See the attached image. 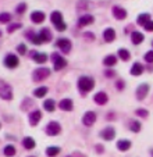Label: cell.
<instances>
[{"instance_id": "34", "label": "cell", "mask_w": 153, "mask_h": 157, "mask_svg": "<svg viewBox=\"0 0 153 157\" xmlns=\"http://www.w3.org/2000/svg\"><path fill=\"white\" fill-rule=\"evenodd\" d=\"M21 28V24H13V25H9V28H7V31H9L10 33L14 32L15 29H20Z\"/></svg>"}, {"instance_id": "40", "label": "cell", "mask_w": 153, "mask_h": 157, "mask_svg": "<svg viewBox=\"0 0 153 157\" xmlns=\"http://www.w3.org/2000/svg\"><path fill=\"white\" fill-rule=\"evenodd\" d=\"M17 50H18V53H20V54H25V52H27V48H25V44H18Z\"/></svg>"}, {"instance_id": "8", "label": "cell", "mask_w": 153, "mask_h": 157, "mask_svg": "<svg viewBox=\"0 0 153 157\" xmlns=\"http://www.w3.org/2000/svg\"><path fill=\"white\" fill-rule=\"evenodd\" d=\"M56 46H59L61 49V52H64V53H68L71 50V42L68 39H59L56 42Z\"/></svg>"}, {"instance_id": "6", "label": "cell", "mask_w": 153, "mask_h": 157, "mask_svg": "<svg viewBox=\"0 0 153 157\" xmlns=\"http://www.w3.org/2000/svg\"><path fill=\"white\" fill-rule=\"evenodd\" d=\"M147 92H149V86H147L146 83L139 85L138 89H136V98H138V100H143V99L146 98Z\"/></svg>"}, {"instance_id": "42", "label": "cell", "mask_w": 153, "mask_h": 157, "mask_svg": "<svg viewBox=\"0 0 153 157\" xmlns=\"http://www.w3.org/2000/svg\"><path fill=\"white\" fill-rule=\"evenodd\" d=\"M152 156H153V150H152Z\"/></svg>"}, {"instance_id": "14", "label": "cell", "mask_w": 153, "mask_h": 157, "mask_svg": "<svg viewBox=\"0 0 153 157\" xmlns=\"http://www.w3.org/2000/svg\"><path fill=\"white\" fill-rule=\"evenodd\" d=\"M31 20H32V22H35V24H41V22L45 21V14L42 11H33L32 14H31Z\"/></svg>"}, {"instance_id": "10", "label": "cell", "mask_w": 153, "mask_h": 157, "mask_svg": "<svg viewBox=\"0 0 153 157\" xmlns=\"http://www.w3.org/2000/svg\"><path fill=\"white\" fill-rule=\"evenodd\" d=\"M114 135H116V131L113 129L112 127L104 128V129L102 131V133H100V136L103 138V139H106V140H112L113 138H114Z\"/></svg>"}, {"instance_id": "25", "label": "cell", "mask_w": 153, "mask_h": 157, "mask_svg": "<svg viewBox=\"0 0 153 157\" xmlns=\"http://www.w3.org/2000/svg\"><path fill=\"white\" fill-rule=\"evenodd\" d=\"M3 153H4V156L6 157H13L15 154V147L13 145H7L6 147H4Z\"/></svg>"}, {"instance_id": "32", "label": "cell", "mask_w": 153, "mask_h": 157, "mask_svg": "<svg viewBox=\"0 0 153 157\" xmlns=\"http://www.w3.org/2000/svg\"><path fill=\"white\" fill-rule=\"evenodd\" d=\"M10 20H11V15L9 13H2L0 14V22L2 24H7V22H10Z\"/></svg>"}, {"instance_id": "30", "label": "cell", "mask_w": 153, "mask_h": 157, "mask_svg": "<svg viewBox=\"0 0 153 157\" xmlns=\"http://www.w3.org/2000/svg\"><path fill=\"white\" fill-rule=\"evenodd\" d=\"M147 21H150V15L147 14V13H145V14H141L138 17V24H141V25H145Z\"/></svg>"}, {"instance_id": "29", "label": "cell", "mask_w": 153, "mask_h": 157, "mask_svg": "<svg viewBox=\"0 0 153 157\" xmlns=\"http://www.w3.org/2000/svg\"><path fill=\"white\" fill-rule=\"evenodd\" d=\"M118 57H120L121 60H124V61H128V60H130V52L125 50V49H120V50H118Z\"/></svg>"}, {"instance_id": "22", "label": "cell", "mask_w": 153, "mask_h": 157, "mask_svg": "<svg viewBox=\"0 0 153 157\" xmlns=\"http://www.w3.org/2000/svg\"><path fill=\"white\" fill-rule=\"evenodd\" d=\"M142 72H143V67H142V64L135 63V64L132 65V68H131V74L132 75H141Z\"/></svg>"}, {"instance_id": "35", "label": "cell", "mask_w": 153, "mask_h": 157, "mask_svg": "<svg viewBox=\"0 0 153 157\" xmlns=\"http://www.w3.org/2000/svg\"><path fill=\"white\" fill-rule=\"evenodd\" d=\"M29 38H31V40L33 42V43H36V44H39V43H42V38H41V35H36V36H31L29 35Z\"/></svg>"}, {"instance_id": "7", "label": "cell", "mask_w": 153, "mask_h": 157, "mask_svg": "<svg viewBox=\"0 0 153 157\" xmlns=\"http://www.w3.org/2000/svg\"><path fill=\"white\" fill-rule=\"evenodd\" d=\"M95 121H96V114H95L93 111H88V113L84 116V118H82L84 125H86V127H91V125H93Z\"/></svg>"}, {"instance_id": "21", "label": "cell", "mask_w": 153, "mask_h": 157, "mask_svg": "<svg viewBox=\"0 0 153 157\" xmlns=\"http://www.w3.org/2000/svg\"><path fill=\"white\" fill-rule=\"evenodd\" d=\"M22 145H24V147H25V149H29V150H31V149L35 147V140H33L31 136H27V138H24Z\"/></svg>"}, {"instance_id": "43", "label": "cell", "mask_w": 153, "mask_h": 157, "mask_svg": "<svg viewBox=\"0 0 153 157\" xmlns=\"http://www.w3.org/2000/svg\"><path fill=\"white\" fill-rule=\"evenodd\" d=\"M0 35H2V32H0Z\"/></svg>"}, {"instance_id": "41", "label": "cell", "mask_w": 153, "mask_h": 157, "mask_svg": "<svg viewBox=\"0 0 153 157\" xmlns=\"http://www.w3.org/2000/svg\"><path fill=\"white\" fill-rule=\"evenodd\" d=\"M54 27H56L57 31H64L65 28H67V27H65V24H64V21H63V22H59V24H56Z\"/></svg>"}, {"instance_id": "31", "label": "cell", "mask_w": 153, "mask_h": 157, "mask_svg": "<svg viewBox=\"0 0 153 157\" xmlns=\"http://www.w3.org/2000/svg\"><path fill=\"white\" fill-rule=\"evenodd\" d=\"M43 107H45V110H47V111H54V107H56L54 106V100H50V99L46 100L43 103Z\"/></svg>"}, {"instance_id": "11", "label": "cell", "mask_w": 153, "mask_h": 157, "mask_svg": "<svg viewBox=\"0 0 153 157\" xmlns=\"http://www.w3.org/2000/svg\"><path fill=\"white\" fill-rule=\"evenodd\" d=\"M93 21H95V18L92 17V15L86 14V15H82V17H80V20H78V25H80V27H86V25L92 24Z\"/></svg>"}, {"instance_id": "19", "label": "cell", "mask_w": 153, "mask_h": 157, "mask_svg": "<svg viewBox=\"0 0 153 157\" xmlns=\"http://www.w3.org/2000/svg\"><path fill=\"white\" fill-rule=\"evenodd\" d=\"M50 20H52V22L54 25L59 24V22H63V14L60 11H53L52 15H50Z\"/></svg>"}, {"instance_id": "26", "label": "cell", "mask_w": 153, "mask_h": 157, "mask_svg": "<svg viewBox=\"0 0 153 157\" xmlns=\"http://www.w3.org/2000/svg\"><path fill=\"white\" fill-rule=\"evenodd\" d=\"M116 63H117V59H116L114 56H107L106 59L103 60V64L106 65V67H113Z\"/></svg>"}, {"instance_id": "23", "label": "cell", "mask_w": 153, "mask_h": 157, "mask_svg": "<svg viewBox=\"0 0 153 157\" xmlns=\"http://www.w3.org/2000/svg\"><path fill=\"white\" fill-rule=\"evenodd\" d=\"M131 39H132V43L139 44V43H142V42H143V35H142L141 32H132Z\"/></svg>"}, {"instance_id": "24", "label": "cell", "mask_w": 153, "mask_h": 157, "mask_svg": "<svg viewBox=\"0 0 153 157\" xmlns=\"http://www.w3.org/2000/svg\"><path fill=\"white\" fill-rule=\"evenodd\" d=\"M46 93H47V88H46V86H41V88H38V89H35V90H33V96H35V98H43Z\"/></svg>"}, {"instance_id": "37", "label": "cell", "mask_w": 153, "mask_h": 157, "mask_svg": "<svg viewBox=\"0 0 153 157\" xmlns=\"http://www.w3.org/2000/svg\"><path fill=\"white\" fill-rule=\"evenodd\" d=\"M139 129H141V124H139V122H132V124H131V131L138 132Z\"/></svg>"}, {"instance_id": "17", "label": "cell", "mask_w": 153, "mask_h": 157, "mask_svg": "<svg viewBox=\"0 0 153 157\" xmlns=\"http://www.w3.org/2000/svg\"><path fill=\"white\" fill-rule=\"evenodd\" d=\"M117 147H118V150L125 151V150H128V149L131 147V142L128 139H121V140H118L117 142Z\"/></svg>"}, {"instance_id": "39", "label": "cell", "mask_w": 153, "mask_h": 157, "mask_svg": "<svg viewBox=\"0 0 153 157\" xmlns=\"http://www.w3.org/2000/svg\"><path fill=\"white\" fill-rule=\"evenodd\" d=\"M143 27H145V29H146V31H150V32H152V31H153V21H147Z\"/></svg>"}, {"instance_id": "18", "label": "cell", "mask_w": 153, "mask_h": 157, "mask_svg": "<svg viewBox=\"0 0 153 157\" xmlns=\"http://www.w3.org/2000/svg\"><path fill=\"white\" fill-rule=\"evenodd\" d=\"M114 38H116V32H114V29H112V28H107V29L103 32V39L106 42H113Z\"/></svg>"}, {"instance_id": "36", "label": "cell", "mask_w": 153, "mask_h": 157, "mask_svg": "<svg viewBox=\"0 0 153 157\" xmlns=\"http://www.w3.org/2000/svg\"><path fill=\"white\" fill-rule=\"evenodd\" d=\"M25 10H27V4H25V3H21L20 6L17 7V13H18V14H22Z\"/></svg>"}, {"instance_id": "12", "label": "cell", "mask_w": 153, "mask_h": 157, "mask_svg": "<svg viewBox=\"0 0 153 157\" xmlns=\"http://www.w3.org/2000/svg\"><path fill=\"white\" fill-rule=\"evenodd\" d=\"M113 15H114L117 20H124V18L127 17V11L124 9H121V7L114 6L113 7Z\"/></svg>"}, {"instance_id": "27", "label": "cell", "mask_w": 153, "mask_h": 157, "mask_svg": "<svg viewBox=\"0 0 153 157\" xmlns=\"http://www.w3.org/2000/svg\"><path fill=\"white\" fill-rule=\"evenodd\" d=\"M60 151V147H57V146H50V147L46 149V153L49 157H54L56 154H59Z\"/></svg>"}, {"instance_id": "15", "label": "cell", "mask_w": 153, "mask_h": 157, "mask_svg": "<svg viewBox=\"0 0 153 157\" xmlns=\"http://www.w3.org/2000/svg\"><path fill=\"white\" fill-rule=\"evenodd\" d=\"M41 118H42V113L39 111V110H35V111H32V113H31V116H29L31 125H36L39 121H41Z\"/></svg>"}, {"instance_id": "9", "label": "cell", "mask_w": 153, "mask_h": 157, "mask_svg": "<svg viewBox=\"0 0 153 157\" xmlns=\"http://www.w3.org/2000/svg\"><path fill=\"white\" fill-rule=\"evenodd\" d=\"M0 98L4 99V100H11V99H13L11 88H10L9 85H4L3 88L0 89Z\"/></svg>"}, {"instance_id": "2", "label": "cell", "mask_w": 153, "mask_h": 157, "mask_svg": "<svg viewBox=\"0 0 153 157\" xmlns=\"http://www.w3.org/2000/svg\"><path fill=\"white\" fill-rule=\"evenodd\" d=\"M50 75V70L45 68V67H41V68H36L35 71L32 72V79L33 81H43L46 79Z\"/></svg>"}, {"instance_id": "5", "label": "cell", "mask_w": 153, "mask_h": 157, "mask_svg": "<svg viewBox=\"0 0 153 157\" xmlns=\"http://www.w3.org/2000/svg\"><path fill=\"white\" fill-rule=\"evenodd\" d=\"M18 57L14 56V54H7L6 59H4V64H6V67H9V68H15L18 65Z\"/></svg>"}, {"instance_id": "28", "label": "cell", "mask_w": 153, "mask_h": 157, "mask_svg": "<svg viewBox=\"0 0 153 157\" xmlns=\"http://www.w3.org/2000/svg\"><path fill=\"white\" fill-rule=\"evenodd\" d=\"M33 60H35L36 63H39V64H42V63L47 61V56L45 53H35V56H33Z\"/></svg>"}, {"instance_id": "1", "label": "cell", "mask_w": 153, "mask_h": 157, "mask_svg": "<svg viewBox=\"0 0 153 157\" xmlns=\"http://www.w3.org/2000/svg\"><path fill=\"white\" fill-rule=\"evenodd\" d=\"M93 86H95V81L92 79V78L82 77L78 79V88H80V90H82V92H89V90H92Z\"/></svg>"}, {"instance_id": "33", "label": "cell", "mask_w": 153, "mask_h": 157, "mask_svg": "<svg viewBox=\"0 0 153 157\" xmlns=\"http://www.w3.org/2000/svg\"><path fill=\"white\" fill-rule=\"evenodd\" d=\"M136 116L143 117V118H145V117L149 116V113H147L146 110H143V109H138V110H136Z\"/></svg>"}, {"instance_id": "13", "label": "cell", "mask_w": 153, "mask_h": 157, "mask_svg": "<svg viewBox=\"0 0 153 157\" xmlns=\"http://www.w3.org/2000/svg\"><path fill=\"white\" fill-rule=\"evenodd\" d=\"M59 107L61 110H64V111H71L74 107L73 100H70V99H63V100L59 103Z\"/></svg>"}, {"instance_id": "3", "label": "cell", "mask_w": 153, "mask_h": 157, "mask_svg": "<svg viewBox=\"0 0 153 157\" xmlns=\"http://www.w3.org/2000/svg\"><path fill=\"white\" fill-rule=\"evenodd\" d=\"M60 131H61L60 124H57V122H54V121L47 124V127H46V133L49 136H56V135L60 133Z\"/></svg>"}, {"instance_id": "4", "label": "cell", "mask_w": 153, "mask_h": 157, "mask_svg": "<svg viewBox=\"0 0 153 157\" xmlns=\"http://www.w3.org/2000/svg\"><path fill=\"white\" fill-rule=\"evenodd\" d=\"M52 60H53V63H54V70H56V71L63 70L65 65H67V61H65L63 57H60L59 54H56V53L52 56Z\"/></svg>"}, {"instance_id": "20", "label": "cell", "mask_w": 153, "mask_h": 157, "mask_svg": "<svg viewBox=\"0 0 153 157\" xmlns=\"http://www.w3.org/2000/svg\"><path fill=\"white\" fill-rule=\"evenodd\" d=\"M39 35H41V38H42V40L43 42H50L52 40V32H50L47 28H43Z\"/></svg>"}, {"instance_id": "16", "label": "cell", "mask_w": 153, "mask_h": 157, "mask_svg": "<svg viewBox=\"0 0 153 157\" xmlns=\"http://www.w3.org/2000/svg\"><path fill=\"white\" fill-rule=\"evenodd\" d=\"M93 100L96 101L97 104H106L107 100H109V98H107V95L104 92H99V93H96V95H95Z\"/></svg>"}, {"instance_id": "38", "label": "cell", "mask_w": 153, "mask_h": 157, "mask_svg": "<svg viewBox=\"0 0 153 157\" xmlns=\"http://www.w3.org/2000/svg\"><path fill=\"white\" fill-rule=\"evenodd\" d=\"M145 60H146L147 63H153V50L147 52V53L145 54Z\"/></svg>"}]
</instances>
